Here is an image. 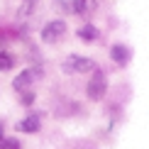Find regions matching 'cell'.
I'll list each match as a JSON object with an SVG mask.
<instances>
[{"mask_svg": "<svg viewBox=\"0 0 149 149\" xmlns=\"http://www.w3.org/2000/svg\"><path fill=\"white\" fill-rule=\"evenodd\" d=\"M10 66H12V56L5 54V52H0V71H8Z\"/></svg>", "mask_w": 149, "mask_h": 149, "instance_id": "30bf717a", "label": "cell"}, {"mask_svg": "<svg viewBox=\"0 0 149 149\" xmlns=\"http://www.w3.org/2000/svg\"><path fill=\"white\" fill-rule=\"evenodd\" d=\"M0 137H3V122H0Z\"/></svg>", "mask_w": 149, "mask_h": 149, "instance_id": "7c38bea8", "label": "cell"}, {"mask_svg": "<svg viewBox=\"0 0 149 149\" xmlns=\"http://www.w3.org/2000/svg\"><path fill=\"white\" fill-rule=\"evenodd\" d=\"M64 71H69V73L95 71V64H93V59H88V56H78V54H71V56H66V61H64Z\"/></svg>", "mask_w": 149, "mask_h": 149, "instance_id": "6da1fadb", "label": "cell"}, {"mask_svg": "<svg viewBox=\"0 0 149 149\" xmlns=\"http://www.w3.org/2000/svg\"><path fill=\"white\" fill-rule=\"evenodd\" d=\"M64 34H66V24L61 22V20L49 22V24H44V29H42V39H44V42H56Z\"/></svg>", "mask_w": 149, "mask_h": 149, "instance_id": "7a4b0ae2", "label": "cell"}, {"mask_svg": "<svg viewBox=\"0 0 149 149\" xmlns=\"http://www.w3.org/2000/svg\"><path fill=\"white\" fill-rule=\"evenodd\" d=\"M105 93V73L103 71H95L88 83V98H93V100H98V98H103Z\"/></svg>", "mask_w": 149, "mask_h": 149, "instance_id": "3957f363", "label": "cell"}, {"mask_svg": "<svg viewBox=\"0 0 149 149\" xmlns=\"http://www.w3.org/2000/svg\"><path fill=\"white\" fill-rule=\"evenodd\" d=\"M32 100H34L32 93H22V105H32Z\"/></svg>", "mask_w": 149, "mask_h": 149, "instance_id": "8fae6325", "label": "cell"}, {"mask_svg": "<svg viewBox=\"0 0 149 149\" xmlns=\"http://www.w3.org/2000/svg\"><path fill=\"white\" fill-rule=\"evenodd\" d=\"M17 130H20V132H37V130H39V117H37V115L24 117L20 125H17Z\"/></svg>", "mask_w": 149, "mask_h": 149, "instance_id": "8992f818", "label": "cell"}, {"mask_svg": "<svg viewBox=\"0 0 149 149\" xmlns=\"http://www.w3.org/2000/svg\"><path fill=\"white\" fill-rule=\"evenodd\" d=\"M78 37H81V39H86V42H93L98 37V29L93 27V24H83V27L78 29Z\"/></svg>", "mask_w": 149, "mask_h": 149, "instance_id": "ba28073f", "label": "cell"}, {"mask_svg": "<svg viewBox=\"0 0 149 149\" xmlns=\"http://www.w3.org/2000/svg\"><path fill=\"white\" fill-rule=\"evenodd\" d=\"M110 56H113V61H117V64H127L130 49H127L125 44H115L113 49H110Z\"/></svg>", "mask_w": 149, "mask_h": 149, "instance_id": "5b68a950", "label": "cell"}, {"mask_svg": "<svg viewBox=\"0 0 149 149\" xmlns=\"http://www.w3.org/2000/svg\"><path fill=\"white\" fill-rule=\"evenodd\" d=\"M0 149H20V142L12 137H0Z\"/></svg>", "mask_w": 149, "mask_h": 149, "instance_id": "9c48e42d", "label": "cell"}, {"mask_svg": "<svg viewBox=\"0 0 149 149\" xmlns=\"http://www.w3.org/2000/svg\"><path fill=\"white\" fill-rule=\"evenodd\" d=\"M71 10L78 12V15H88V12L95 10V0H73V3H71Z\"/></svg>", "mask_w": 149, "mask_h": 149, "instance_id": "277c9868", "label": "cell"}, {"mask_svg": "<svg viewBox=\"0 0 149 149\" xmlns=\"http://www.w3.org/2000/svg\"><path fill=\"white\" fill-rule=\"evenodd\" d=\"M32 78H34V71H22L15 78V91H27L29 83H32Z\"/></svg>", "mask_w": 149, "mask_h": 149, "instance_id": "52a82bcc", "label": "cell"}]
</instances>
